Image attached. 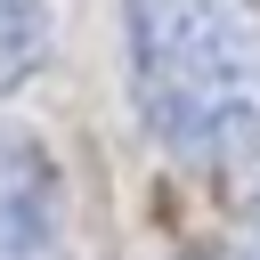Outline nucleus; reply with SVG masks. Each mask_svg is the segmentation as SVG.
I'll return each instance as SVG.
<instances>
[{
	"label": "nucleus",
	"instance_id": "nucleus-4",
	"mask_svg": "<svg viewBox=\"0 0 260 260\" xmlns=\"http://www.w3.org/2000/svg\"><path fill=\"white\" fill-rule=\"evenodd\" d=\"M252 252H260V203H252Z\"/></svg>",
	"mask_w": 260,
	"mask_h": 260
},
{
	"label": "nucleus",
	"instance_id": "nucleus-2",
	"mask_svg": "<svg viewBox=\"0 0 260 260\" xmlns=\"http://www.w3.org/2000/svg\"><path fill=\"white\" fill-rule=\"evenodd\" d=\"M0 260H73L57 162L0 122Z\"/></svg>",
	"mask_w": 260,
	"mask_h": 260
},
{
	"label": "nucleus",
	"instance_id": "nucleus-1",
	"mask_svg": "<svg viewBox=\"0 0 260 260\" xmlns=\"http://www.w3.org/2000/svg\"><path fill=\"white\" fill-rule=\"evenodd\" d=\"M130 106L195 171L260 146V0H122Z\"/></svg>",
	"mask_w": 260,
	"mask_h": 260
},
{
	"label": "nucleus",
	"instance_id": "nucleus-3",
	"mask_svg": "<svg viewBox=\"0 0 260 260\" xmlns=\"http://www.w3.org/2000/svg\"><path fill=\"white\" fill-rule=\"evenodd\" d=\"M49 65V0H0V98Z\"/></svg>",
	"mask_w": 260,
	"mask_h": 260
}]
</instances>
